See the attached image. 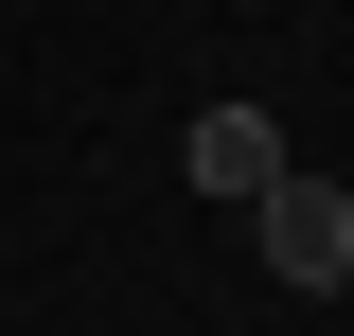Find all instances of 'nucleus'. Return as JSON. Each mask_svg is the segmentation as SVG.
Listing matches in <instances>:
<instances>
[{
	"label": "nucleus",
	"instance_id": "f257e3e1",
	"mask_svg": "<svg viewBox=\"0 0 354 336\" xmlns=\"http://www.w3.org/2000/svg\"><path fill=\"white\" fill-rule=\"evenodd\" d=\"M248 248H266V283H283V301H337V283H354V195L283 160V177L248 195Z\"/></svg>",
	"mask_w": 354,
	"mask_h": 336
},
{
	"label": "nucleus",
	"instance_id": "f03ea898",
	"mask_svg": "<svg viewBox=\"0 0 354 336\" xmlns=\"http://www.w3.org/2000/svg\"><path fill=\"white\" fill-rule=\"evenodd\" d=\"M177 177H195V195H230V212H248L266 177H283V124H266L248 88H230V106H195V124H177Z\"/></svg>",
	"mask_w": 354,
	"mask_h": 336
}]
</instances>
